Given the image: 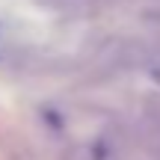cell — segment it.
Listing matches in <instances>:
<instances>
[{
  "mask_svg": "<svg viewBox=\"0 0 160 160\" xmlns=\"http://www.w3.org/2000/svg\"><path fill=\"white\" fill-rule=\"evenodd\" d=\"M42 3H51L57 9H86V6H95L101 0H42Z\"/></svg>",
  "mask_w": 160,
  "mask_h": 160,
  "instance_id": "cell-1",
  "label": "cell"
}]
</instances>
